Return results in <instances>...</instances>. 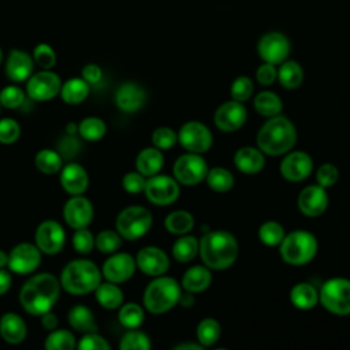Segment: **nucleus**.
I'll list each match as a JSON object with an SVG mask.
<instances>
[{"label":"nucleus","instance_id":"1","mask_svg":"<svg viewBox=\"0 0 350 350\" xmlns=\"http://www.w3.org/2000/svg\"><path fill=\"white\" fill-rule=\"evenodd\" d=\"M60 295V280L49 272L30 278L19 291L22 308L33 316H41L52 309Z\"/></svg>","mask_w":350,"mask_h":350},{"label":"nucleus","instance_id":"2","mask_svg":"<svg viewBox=\"0 0 350 350\" xmlns=\"http://www.w3.org/2000/svg\"><path fill=\"white\" fill-rule=\"evenodd\" d=\"M198 252L206 267L224 269L237 260L238 243L235 237L227 231H211L198 242Z\"/></svg>","mask_w":350,"mask_h":350},{"label":"nucleus","instance_id":"3","mask_svg":"<svg viewBox=\"0 0 350 350\" xmlns=\"http://www.w3.org/2000/svg\"><path fill=\"white\" fill-rule=\"evenodd\" d=\"M297 139L294 124L284 116H272L264 123L257 134V145L261 152L269 156H279L288 152Z\"/></svg>","mask_w":350,"mask_h":350},{"label":"nucleus","instance_id":"4","mask_svg":"<svg viewBox=\"0 0 350 350\" xmlns=\"http://www.w3.org/2000/svg\"><path fill=\"white\" fill-rule=\"evenodd\" d=\"M101 283V272L98 267L85 258L70 261L60 273V286L72 295H83L92 293Z\"/></svg>","mask_w":350,"mask_h":350},{"label":"nucleus","instance_id":"5","mask_svg":"<svg viewBox=\"0 0 350 350\" xmlns=\"http://www.w3.org/2000/svg\"><path fill=\"white\" fill-rule=\"evenodd\" d=\"M180 298L179 283L168 276L152 280L144 293V305L150 313H164L172 309Z\"/></svg>","mask_w":350,"mask_h":350},{"label":"nucleus","instance_id":"6","mask_svg":"<svg viewBox=\"0 0 350 350\" xmlns=\"http://www.w3.org/2000/svg\"><path fill=\"white\" fill-rule=\"evenodd\" d=\"M317 252V241L308 231H293L280 242L282 258L291 265H304L309 262Z\"/></svg>","mask_w":350,"mask_h":350},{"label":"nucleus","instance_id":"7","mask_svg":"<svg viewBox=\"0 0 350 350\" xmlns=\"http://www.w3.org/2000/svg\"><path fill=\"white\" fill-rule=\"evenodd\" d=\"M150 226L152 213L141 205L127 206L116 217V231L122 238L129 241H135L144 237Z\"/></svg>","mask_w":350,"mask_h":350},{"label":"nucleus","instance_id":"8","mask_svg":"<svg viewBox=\"0 0 350 350\" xmlns=\"http://www.w3.org/2000/svg\"><path fill=\"white\" fill-rule=\"evenodd\" d=\"M321 305L335 314L350 313V280L334 278L327 280L319 294Z\"/></svg>","mask_w":350,"mask_h":350},{"label":"nucleus","instance_id":"9","mask_svg":"<svg viewBox=\"0 0 350 350\" xmlns=\"http://www.w3.org/2000/svg\"><path fill=\"white\" fill-rule=\"evenodd\" d=\"M206 161L196 153L180 156L174 165L175 179L185 186H194L200 183L206 176Z\"/></svg>","mask_w":350,"mask_h":350},{"label":"nucleus","instance_id":"10","mask_svg":"<svg viewBox=\"0 0 350 350\" xmlns=\"http://www.w3.org/2000/svg\"><path fill=\"white\" fill-rule=\"evenodd\" d=\"M62 88V82L57 74L42 70L29 77L26 83V92L30 98L36 101H48L52 100Z\"/></svg>","mask_w":350,"mask_h":350},{"label":"nucleus","instance_id":"11","mask_svg":"<svg viewBox=\"0 0 350 350\" xmlns=\"http://www.w3.org/2000/svg\"><path fill=\"white\" fill-rule=\"evenodd\" d=\"M41 262L40 249L29 242L18 243L8 254V268L18 275L34 272Z\"/></svg>","mask_w":350,"mask_h":350},{"label":"nucleus","instance_id":"12","mask_svg":"<svg viewBox=\"0 0 350 350\" xmlns=\"http://www.w3.org/2000/svg\"><path fill=\"white\" fill-rule=\"evenodd\" d=\"M146 198L156 205L172 204L179 196L178 180L165 175H152L145 183Z\"/></svg>","mask_w":350,"mask_h":350},{"label":"nucleus","instance_id":"13","mask_svg":"<svg viewBox=\"0 0 350 350\" xmlns=\"http://www.w3.org/2000/svg\"><path fill=\"white\" fill-rule=\"evenodd\" d=\"M36 246L44 254H57L66 242L63 227L55 220H44L36 230Z\"/></svg>","mask_w":350,"mask_h":350},{"label":"nucleus","instance_id":"14","mask_svg":"<svg viewBox=\"0 0 350 350\" xmlns=\"http://www.w3.org/2000/svg\"><path fill=\"white\" fill-rule=\"evenodd\" d=\"M178 139L180 145L191 153L206 152L212 145V134L209 129L200 122H187L182 126Z\"/></svg>","mask_w":350,"mask_h":350},{"label":"nucleus","instance_id":"15","mask_svg":"<svg viewBox=\"0 0 350 350\" xmlns=\"http://www.w3.org/2000/svg\"><path fill=\"white\" fill-rule=\"evenodd\" d=\"M257 51L264 62L279 64L283 63L290 53V41L283 33L269 31L260 38Z\"/></svg>","mask_w":350,"mask_h":350},{"label":"nucleus","instance_id":"16","mask_svg":"<svg viewBox=\"0 0 350 350\" xmlns=\"http://www.w3.org/2000/svg\"><path fill=\"white\" fill-rule=\"evenodd\" d=\"M93 213L92 202L86 197H82V194L72 196L63 206V219L74 230L88 227L93 219Z\"/></svg>","mask_w":350,"mask_h":350},{"label":"nucleus","instance_id":"17","mask_svg":"<svg viewBox=\"0 0 350 350\" xmlns=\"http://www.w3.org/2000/svg\"><path fill=\"white\" fill-rule=\"evenodd\" d=\"M135 260L127 253H112L103 264V276L112 283L127 282L135 271Z\"/></svg>","mask_w":350,"mask_h":350},{"label":"nucleus","instance_id":"18","mask_svg":"<svg viewBox=\"0 0 350 350\" xmlns=\"http://www.w3.org/2000/svg\"><path fill=\"white\" fill-rule=\"evenodd\" d=\"M246 109L241 101L232 100L221 104L215 113V123L221 131H235L246 122Z\"/></svg>","mask_w":350,"mask_h":350},{"label":"nucleus","instance_id":"19","mask_svg":"<svg viewBox=\"0 0 350 350\" xmlns=\"http://www.w3.org/2000/svg\"><path fill=\"white\" fill-rule=\"evenodd\" d=\"M135 264L145 275L160 276L168 269L170 261L161 249L156 246H146L138 252Z\"/></svg>","mask_w":350,"mask_h":350},{"label":"nucleus","instance_id":"20","mask_svg":"<svg viewBox=\"0 0 350 350\" xmlns=\"http://www.w3.org/2000/svg\"><path fill=\"white\" fill-rule=\"evenodd\" d=\"M327 205L328 196L320 185L308 186L298 196V208L306 216H320L327 209Z\"/></svg>","mask_w":350,"mask_h":350},{"label":"nucleus","instance_id":"21","mask_svg":"<svg viewBox=\"0 0 350 350\" xmlns=\"http://www.w3.org/2000/svg\"><path fill=\"white\" fill-rule=\"evenodd\" d=\"M312 168L313 161L305 152L288 153L280 164L282 175L291 182H298L308 178L312 172Z\"/></svg>","mask_w":350,"mask_h":350},{"label":"nucleus","instance_id":"22","mask_svg":"<svg viewBox=\"0 0 350 350\" xmlns=\"http://www.w3.org/2000/svg\"><path fill=\"white\" fill-rule=\"evenodd\" d=\"M60 185L71 196L83 194L89 186V175L78 163H70L60 170Z\"/></svg>","mask_w":350,"mask_h":350},{"label":"nucleus","instance_id":"23","mask_svg":"<svg viewBox=\"0 0 350 350\" xmlns=\"http://www.w3.org/2000/svg\"><path fill=\"white\" fill-rule=\"evenodd\" d=\"M145 101H146L145 90L134 82L122 83L115 93L116 107L126 113H133L138 111L145 104Z\"/></svg>","mask_w":350,"mask_h":350},{"label":"nucleus","instance_id":"24","mask_svg":"<svg viewBox=\"0 0 350 350\" xmlns=\"http://www.w3.org/2000/svg\"><path fill=\"white\" fill-rule=\"evenodd\" d=\"M33 72V57L21 49H12L5 62V75L14 82L27 81Z\"/></svg>","mask_w":350,"mask_h":350},{"label":"nucleus","instance_id":"25","mask_svg":"<svg viewBox=\"0 0 350 350\" xmlns=\"http://www.w3.org/2000/svg\"><path fill=\"white\" fill-rule=\"evenodd\" d=\"M26 334V324L19 314L7 312L0 317V335L7 343L18 345L25 340Z\"/></svg>","mask_w":350,"mask_h":350},{"label":"nucleus","instance_id":"26","mask_svg":"<svg viewBox=\"0 0 350 350\" xmlns=\"http://www.w3.org/2000/svg\"><path fill=\"white\" fill-rule=\"evenodd\" d=\"M234 163L237 168L245 174H257L262 170L265 160L261 150L252 146H245L237 150Z\"/></svg>","mask_w":350,"mask_h":350},{"label":"nucleus","instance_id":"27","mask_svg":"<svg viewBox=\"0 0 350 350\" xmlns=\"http://www.w3.org/2000/svg\"><path fill=\"white\" fill-rule=\"evenodd\" d=\"M163 164H164V157L161 152L156 148L142 149L135 159L137 171L144 176L156 175L161 170Z\"/></svg>","mask_w":350,"mask_h":350},{"label":"nucleus","instance_id":"28","mask_svg":"<svg viewBox=\"0 0 350 350\" xmlns=\"http://www.w3.org/2000/svg\"><path fill=\"white\" fill-rule=\"evenodd\" d=\"M68 323L77 332H96L97 324L93 312L85 305H75L68 312Z\"/></svg>","mask_w":350,"mask_h":350},{"label":"nucleus","instance_id":"29","mask_svg":"<svg viewBox=\"0 0 350 350\" xmlns=\"http://www.w3.org/2000/svg\"><path fill=\"white\" fill-rule=\"evenodd\" d=\"M211 280L212 275L209 269L201 265H196L186 271L182 279V286L189 293H200L211 284Z\"/></svg>","mask_w":350,"mask_h":350},{"label":"nucleus","instance_id":"30","mask_svg":"<svg viewBox=\"0 0 350 350\" xmlns=\"http://www.w3.org/2000/svg\"><path fill=\"white\" fill-rule=\"evenodd\" d=\"M60 97L64 103L75 105L82 103L89 94V83L83 78H70L60 88Z\"/></svg>","mask_w":350,"mask_h":350},{"label":"nucleus","instance_id":"31","mask_svg":"<svg viewBox=\"0 0 350 350\" xmlns=\"http://www.w3.org/2000/svg\"><path fill=\"white\" fill-rule=\"evenodd\" d=\"M94 294L97 302L104 309H118L123 302V291L120 290V287L116 286V283L112 282L100 283L94 290Z\"/></svg>","mask_w":350,"mask_h":350},{"label":"nucleus","instance_id":"32","mask_svg":"<svg viewBox=\"0 0 350 350\" xmlns=\"http://www.w3.org/2000/svg\"><path fill=\"white\" fill-rule=\"evenodd\" d=\"M290 299L293 305L298 309H312L319 299L316 288L309 283H298L293 287L290 293Z\"/></svg>","mask_w":350,"mask_h":350},{"label":"nucleus","instance_id":"33","mask_svg":"<svg viewBox=\"0 0 350 350\" xmlns=\"http://www.w3.org/2000/svg\"><path fill=\"white\" fill-rule=\"evenodd\" d=\"M279 82L286 89H295L301 85L304 79L302 67L294 60H284L278 71Z\"/></svg>","mask_w":350,"mask_h":350},{"label":"nucleus","instance_id":"34","mask_svg":"<svg viewBox=\"0 0 350 350\" xmlns=\"http://www.w3.org/2000/svg\"><path fill=\"white\" fill-rule=\"evenodd\" d=\"M34 164L42 174L53 175L62 170L63 159L56 150L41 149L34 157Z\"/></svg>","mask_w":350,"mask_h":350},{"label":"nucleus","instance_id":"35","mask_svg":"<svg viewBox=\"0 0 350 350\" xmlns=\"http://www.w3.org/2000/svg\"><path fill=\"white\" fill-rule=\"evenodd\" d=\"M107 126L103 119L97 116H88L78 124L79 135L86 141H98L105 135Z\"/></svg>","mask_w":350,"mask_h":350},{"label":"nucleus","instance_id":"36","mask_svg":"<svg viewBox=\"0 0 350 350\" xmlns=\"http://www.w3.org/2000/svg\"><path fill=\"white\" fill-rule=\"evenodd\" d=\"M164 226L167 228L168 232H172V234H186L189 232L193 226H194V219L193 216L186 212V211H175L172 213H170L167 217H165V221H164Z\"/></svg>","mask_w":350,"mask_h":350},{"label":"nucleus","instance_id":"37","mask_svg":"<svg viewBox=\"0 0 350 350\" xmlns=\"http://www.w3.org/2000/svg\"><path fill=\"white\" fill-rule=\"evenodd\" d=\"M282 100L272 92H261L254 98V108L262 116H275L282 111Z\"/></svg>","mask_w":350,"mask_h":350},{"label":"nucleus","instance_id":"38","mask_svg":"<svg viewBox=\"0 0 350 350\" xmlns=\"http://www.w3.org/2000/svg\"><path fill=\"white\" fill-rule=\"evenodd\" d=\"M45 349L48 350H71L77 346L75 336L67 329H53L46 336Z\"/></svg>","mask_w":350,"mask_h":350},{"label":"nucleus","instance_id":"39","mask_svg":"<svg viewBox=\"0 0 350 350\" xmlns=\"http://www.w3.org/2000/svg\"><path fill=\"white\" fill-rule=\"evenodd\" d=\"M118 317L123 327H126L129 329H134L142 324L145 314H144L142 308L138 304L129 302L120 308Z\"/></svg>","mask_w":350,"mask_h":350},{"label":"nucleus","instance_id":"40","mask_svg":"<svg viewBox=\"0 0 350 350\" xmlns=\"http://www.w3.org/2000/svg\"><path fill=\"white\" fill-rule=\"evenodd\" d=\"M197 252H198V241L190 235L179 238L172 246V254L180 262L190 261L191 258H194Z\"/></svg>","mask_w":350,"mask_h":350},{"label":"nucleus","instance_id":"41","mask_svg":"<svg viewBox=\"0 0 350 350\" xmlns=\"http://www.w3.org/2000/svg\"><path fill=\"white\" fill-rule=\"evenodd\" d=\"M208 186L215 191H227L234 186V176L228 170L213 168L206 174Z\"/></svg>","mask_w":350,"mask_h":350},{"label":"nucleus","instance_id":"42","mask_svg":"<svg viewBox=\"0 0 350 350\" xmlns=\"http://www.w3.org/2000/svg\"><path fill=\"white\" fill-rule=\"evenodd\" d=\"M220 325L215 319H204L197 327V338L202 346H212L220 338Z\"/></svg>","mask_w":350,"mask_h":350},{"label":"nucleus","instance_id":"43","mask_svg":"<svg viewBox=\"0 0 350 350\" xmlns=\"http://www.w3.org/2000/svg\"><path fill=\"white\" fill-rule=\"evenodd\" d=\"M94 246L104 254H112L122 246V237L112 230H103L94 238Z\"/></svg>","mask_w":350,"mask_h":350},{"label":"nucleus","instance_id":"44","mask_svg":"<svg viewBox=\"0 0 350 350\" xmlns=\"http://www.w3.org/2000/svg\"><path fill=\"white\" fill-rule=\"evenodd\" d=\"M258 237L264 245L278 246L284 238V230L276 221H265L258 230Z\"/></svg>","mask_w":350,"mask_h":350},{"label":"nucleus","instance_id":"45","mask_svg":"<svg viewBox=\"0 0 350 350\" xmlns=\"http://www.w3.org/2000/svg\"><path fill=\"white\" fill-rule=\"evenodd\" d=\"M119 347L122 350H148L150 349V340L146 334L135 329H130L120 339Z\"/></svg>","mask_w":350,"mask_h":350},{"label":"nucleus","instance_id":"46","mask_svg":"<svg viewBox=\"0 0 350 350\" xmlns=\"http://www.w3.org/2000/svg\"><path fill=\"white\" fill-rule=\"evenodd\" d=\"M25 101V92L15 85H8L0 90V105L4 108H18Z\"/></svg>","mask_w":350,"mask_h":350},{"label":"nucleus","instance_id":"47","mask_svg":"<svg viewBox=\"0 0 350 350\" xmlns=\"http://www.w3.org/2000/svg\"><path fill=\"white\" fill-rule=\"evenodd\" d=\"M72 247L79 254H89L94 247V237L88 227L77 228L72 235Z\"/></svg>","mask_w":350,"mask_h":350},{"label":"nucleus","instance_id":"48","mask_svg":"<svg viewBox=\"0 0 350 350\" xmlns=\"http://www.w3.org/2000/svg\"><path fill=\"white\" fill-rule=\"evenodd\" d=\"M33 60L42 70H51L56 64V53L48 44H38L33 51Z\"/></svg>","mask_w":350,"mask_h":350},{"label":"nucleus","instance_id":"49","mask_svg":"<svg viewBox=\"0 0 350 350\" xmlns=\"http://www.w3.org/2000/svg\"><path fill=\"white\" fill-rule=\"evenodd\" d=\"M21 135V126L16 120L11 118H4L0 120V144L11 145L18 141Z\"/></svg>","mask_w":350,"mask_h":350},{"label":"nucleus","instance_id":"50","mask_svg":"<svg viewBox=\"0 0 350 350\" xmlns=\"http://www.w3.org/2000/svg\"><path fill=\"white\" fill-rule=\"evenodd\" d=\"M253 93V82L247 77H238L231 85V97L237 101H246Z\"/></svg>","mask_w":350,"mask_h":350},{"label":"nucleus","instance_id":"51","mask_svg":"<svg viewBox=\"0 0 350 350\" xmlns=\"http://www.w3.org/2000/svg\"><path fill=\"white\" fill-rule=\"evenodd\" d=\"M78 349L81 350H108L111 349V345L105 340L104 336L98 335L96 332H86L78 342Z\"/></svg>","mask_w":350,"mask_h":350},{"label":"nucleus","instance_id":"52","mask_svg":"<svg viewBox=\"0 0 350 350\" xmlns=\"http://www.w3.org/2000/svg\"><path fill=\"white\" fill-rule=\"evenodd\" d=\"M178 137L170 127H159L152 134V142L159 149H170L175 145Z\"/></svg>","mask_w":350,"mask_h":350},{"label":"nucleus","instance_id":"53","mask_svg":"<svg viewBox=\"0 0 350 350\" xmlns=\"http://www.w3.org/2000/svg\"><path fill=\"white\" fill-rule=\"evenodd\" d=\"M145 178L142 174L139 172H127L123 179H122V186L126 191L135 194V193H141L145 189Z\"/></svg>","mask_w":350,"mask_h":350},{"label":"nucleus","instance_id":"54","mask_svg":"<svg viewBox=\"0 0 350 350\" xmlns=\"http://www.w3.org/2000/svg\"><path fill=\"white\" fill-rule=\"evenodd\" d=\"M338 175H339L338 168H336L334 164H329V163L323 164V165L319 168L317 175H316L317 183H319L321 187H324V189H325V187H329V186H332V185L338 180Z\"/></svg>","mask_w":350,"mask_h":350},{"label":"nucleus","instance_id":"55","mask_svg":"<svg viewBox=\"0 0 350 350\" xmlns=\"http://www.w3.org/2000/svg\"><path fill=\"white\" fill-rule=\"evenodd\" d=\"M256 77L261 85H271L278 78V70L275 68V64L265 62L257 68Z\"/></svg>","mask_w":350,"mask_h":350},{"label":"nucleus","instance_id":"56","mask_svg":"<svg viewBox=\"0 0 350 350\" xmlns=\"http://www.w3.org/2000/svg\"><path fill=\"white\" fill-rule=\"evenodd\" d=\"M101 77H103V71L101 68L97 66V64H93V63H89L86 64L83 68H82V78L90 85H94L97 82L101 81Z\"/></svg>","mask_w":350,"mask_h":350},{"label":"nucleus","instance_id":"57","mask_svg":"<svg viewBox=\"0 0 350 350\" xmlns=\"http://www.w3.org/2000/svg\"><path fill=\"white\" fill-rule=\"evenodd\" d=\"M40 319H41V325H42L45 329L53 331V329L57 328V324H59L57 316L53 314L51 310L46 312V313H44V314H41Z\"/></svg>","mask_w":350,"mask_h":350},{"label":"nucleus","instance_id":"58","mask_svg":"<svg viewBox=\"0 0 350 350\" xmlns=\"http://www.w3.org/2000/svg\"><path fill=\"white\" fill-rule=\"evenodd\" d=\"M12 283V278L11 273L3 268H0V295L5 294Z\"/></svg>","mask_w":350,"mask_h":350},{"label":"nucleus","instance_id":"59","mask_svg":"<svg viewBox=\"0 0 350 350\" xmlns=\"http://www.w3.org/2000/svg\"><path fill=\"white\" fill-rule=\"evenodd\" d=\"M179 302L183 305V306H186V308H189V306H191L193 305V302H194V299H193V297L190 295V294H180V298H179Z\"/></svg>","mask_w":350,"mask_h":350},{"label":"nucleus","instance_id":"60","mask_svg":"<svg viewBox=\"0 0 350 350\" xmlns=\"http://www.w3.org/2000/svg\"><path fill=\"white\" fill-rule=\"evenodd\" d=\"M176 350H185V349H196V350H200L202 349V345H196V343H180L178 346H175Z\"/></svg>","mask_w":350,"mask_h":350},{"label":"nucleus","instance_id":"61","mask_svg":"<svg viewBox=\"0 0 350 350\" xmlns=\"http://www.w3.org/2000/svg\"><path fill=\"white\" fill-rule=\"evenodd\" d=\"M66 131H67L70 135H74V134L78 131V126H77V123H74V122L67 123V124H66Z\"/></svg>","mask_w":350,"mask_h":350},{"label":"nucleus","instance_id":"62","mask_svg":"<svg viewBox=\"0 0 350 350\" xmlns=\"http://www.w3.org/2000/svg\"><path fill=\"white\" fill-rule=\"evenodd\" d=\"M8 264V254L4 250H0V268H4Z\"/></svg>","mask_w":350,"mask_h":350},{"label":"nucleus","instance_id":"63","mask_svg":"<svg viewBox=\"0 0 350 350\" xmlns=\"http://www.w3.org/2000/svg\"><path fill=\"white\" fill-rule=\"evenodd\" d=\"M1 60H3V52H1V49H0V63H1Z\"/></svg>","mask_w":350,"mask_h":350}]
</instances>
